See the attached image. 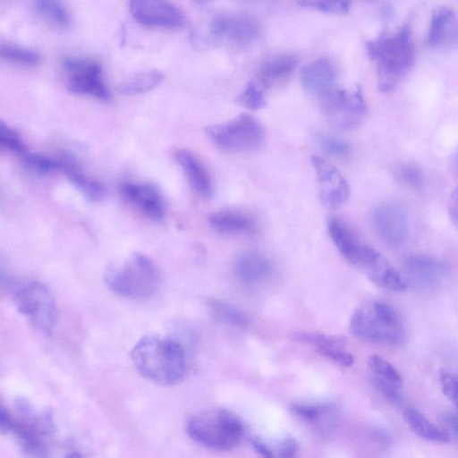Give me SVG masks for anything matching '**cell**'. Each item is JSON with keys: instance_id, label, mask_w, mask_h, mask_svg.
Wrapping results in <instances>:
<instances>
[{"instance_id": "obj_7", "label": "cell", "mask_w": 458, "mask_h": 458, "mask_svg": "<svg viewBox=\"0 0 458 458\" xmlns=\"http://www.w3.org/2000/svg\"><path fill=\"white\" fill-rule=\"evenodd\" d=\"M324 115L334 125L352 128L361 123L367 106L360 87L352 89L334 88L321 97Z\"/></svg>"}, {"instance_id": "obj_45", "label": "cell", "mask_w": 458, "mask_h": 458, "mask_svg": "<svg viewBox=\"0 0 458 458\" xmlns=\"http://www.w3.org/2000/svg\"><path fill=\"white\" fill-rule=\"evenodd\" d=\"M442 423L447 428L454 436L457 434V417L455 413L445 412L441 416Z\"/></svg>"}, {"instance_id": "obj_12", "label": "cell", "mask_w": 458, "mask_h": 458, "mask_svg": "<svg viewBox=\"0 0 458 458\" xmlns=\"http://www.w3.org/2000/svg\"><path fill=\"white\" fill-rule=\"evenodd\" d=\"M133 18L145 26L180 28L185 23L183 13L174 4L160 0H133L130 2Z\"/></svg>"}, {"instance_id": "obj_14", "label": "cell", "mask_w": 458, "mask_h": 458, "mask_svg": "<svg viewBox=\"0 0 458 458\" xmlns=\"http://www.w3.org/2000/svg\"><path fill=\"white\" fill-rule=\"evenodd\" d=\"M123 198L142 215L160 220L165 213V202L160 191L147 182H125L121 186Z\"/></svg>"}, {"instance_id": "obj_16", "label": "cell", "mask_w": 458, "mask_h": 458, "mask_svg": "<svg viewBox=\"0 0 458 458\" xmlns=\"http://www.w3.org/2000/svg\"><path fill=\"white\" fill-rule=\"evenodd\" d=\"M361 268L377 285L394 292L406 290L408 284L404 277L376 250L370 247Z\"/></svg>"}, {"instance_id": "obj_38", "label": "cell", "mask_w": 458, "mask_h": 458, "mask_svg": "<svg viewBox=\"0 0 458 458\" xmlns=\"http://www.w3.org/2000/svg\"><path fill=\"white\" fill-rule=\"evenodd\" d=\"M298 4L306 8L315 9L320 12L335 14L346 13L350 9L349 2L343 1H299Z\"/></svg>"}, {"instance_id": "obj_34", "label": "cell", "mask_w": 458, "mask_h": 458, "mask_svg": "<svg viewBox=\"0 0 458 458\" xmlns=\"http://www.w3.org/2000/svg\"><path fill=\"white\" fill-rule=\"evenodd\" d=\"M23 163L31 171L39 174H49L61 168V161L38 154L26 152L22 155Z\"/></svg>"}, {"instance_id": "obj_11", "label": "cell", "mask_w": 458, "mask_h": 458, "mask_svg": "<svg viewBox=\"0 0 458 458\" xmlns=\"http://www.w3.org/2000/svg\"><path fill=\"white\" fill-rule=\"evenodd\" d=\"M371 219L377 235L387 245L397 247L407 238L408 216L398 204L384 203L377 206L372 211Z\"/></svg>"}, {"instance_id": "obj_42", "label": "cell", "mask_w": 458, "mask_h": 458, "mask_svg": "<svg viewBox=\"0 0 458 458\" xmlns=\"http://www.w3.org/2000/svg\"><path fill=\"white\" fill-rule=\"evenodd\" d=\"M291 409L297 416L307 420H314L319 415L318 408L312 405L294 403Z\"/></svg>"}, {"instance_id": "obj_35", "label": "cell", "mask_w": 458, "mask_h": 458, "mask_svg": "<svg viewBox=\"0 0 458 458\" xmlns=\"http://www.w3.org/2000/svg\"><path fill=\"white\" fill-rule=\"evenodd\" d=\"M0 148L21 156L27 152L21 135L3 121H0Z\"/></svg>"}, {"instance_id": "obj_40", "label": "cell", "mask_w": 458, "mask_h": 458, "mask_svg": "<svg viewBox=\"0 0 458 458\" xmlns=\"http://www.w3.org/2000/svg\"><path fill=\"white\" fill-rule=\"evenodd\" d=\"M439 381L444 394L454 403L457 400V380L454 375L446 371L441 370L439 374Z\"/></svg>"}, {"instance_id": "obj_13", "label": "cell", "mask_w": 458, "mask_h": 458, "mask_svg": "<svg viewBox=\"0 0 458 458\" xmlns=\"http://www.w3.org/2000/svg\"><path fill=\"white\" fill-rule=\"evenodd\" d=\"M316 171L317 184L322 202L332 208L343 205L349 198L350 188L336 167L318 156L311 157Z\"/></svg>"}, {"instance_id": "obj_2", "label": "cell", "mask_w": 458, "mask_h": 458, "mask_svg": "<svg viewBox=\"0 0 458 458\" xmlns=\"http://www.w3.org/2000/svg\"><path fill=\"white\" fill-rule=\"evenodd\" d=\"M369 59L375 63L381 91L394 89L411 68L415 49L411 30L403 26L393 33H384L366 43Z\"/></svg>"}, {"instance_id": "obj_29", "label": "cell", "mask_w": 458, "mask_h": 458, "mask_svg": "<svg viewBox=\"0 0 458 458\" xmlns=\"http://www.w3.org/2000/svg\"><path fill=\"white\" fill-rule=\"evenodd\" d=\"M208 306L212 316L223 324L242 329L247 327L249 319L246 315L235 306L219 299L211 298Z\"/></svg>"}, {"instance_id": "obj_20", "label": "cell", "mask_w": 458, "mask_h": 458, "mask_svg": "<svg viewBox=\"0 0 458 458\" xmlns=\"http://www.w3.org/2000/svg\"><path fill=\"white\" fill-rule=\"evenodd\" d=\"M174 156L193 190L201 197H210L213 193V183L203 162L193 152L185 148L178 149Z\"/></svg>"}, {"instance_id": "obj_33", "label": "cell", "mask_w": 458, "mask_h": 458, "mask_svg": "<svg viewBox=\"0 0 458 458\" xmlns=\"http://www.w3.org/2000/svg\"><path fill=\"white\" fill-rule=\"evenodd\" d=\"M0 59L19 64H37L40 56L35 51L15 45H0Z\"/></svg>"}, {"instance_id": "obj_41", "label": "cell", "mask_w": 458, "mask_h": 458, "mask_svg": "<svg viewBox=\"0 0 458 458\" xmlns=\"http://www.w3.org/2000/svg\"><path fill=\"white\" fill-rule=\"evenodd\" d=\"M372 382L374 386L388 399L399 402L400 400V394L399 389L394 386L393 385L383 381L381 379H378L377 377H372Z\"/></svg>"}, {"instance_id": "obj_25", "label": "cell", "mask_w": 458, "mask_h": 458, "mask_svg": "<svg viewBox=\"0 0 458 458\" xmlns=\"http://www.w3.org/2000/svg\"><path fill=\"white\" fill-rule=\"evenodd\" d=\"M208 220L214 229L223 233H248L255 226L251 218L235 211L216 212L209 216Z\"/></svg>"}, {"instance_id": "obj_44", "label": "cell", "mask_w": 458, "mask_h": 458, "mask_svg": "<svg viewBox=\"0 0 458 458\" xmlns=\"http://www.w3.org/2000/svg\"><path fill=\"white\" fill-rule=\"evenodd\" d=\"M14 419L9 411L0 403V434H8L11 432Z\"/></svg>"}, {"instance_id": "obj_8", "label": "cell", "mask_w": 458, "mask_h": 458, "mask_svg": "<svg viewBox=\"0 0 458 458\" xmlns=\"http://www.w3.org/2000/svg\"><path fill=\"white\" fill-rule=\"evenodd\" d=\"M260 34L259 21L247 13H220L210 21L204 43L226 41L240 47L254 43Z\"/></svg>"}, {"instance_id": "obj_31", "label": "cell", "mask_w": 458, "mask_h": 458, "mask_svg": "<svg viewBox=\"0 0 458 458\" xmlns=\"http://www.w3.org/2000/svg\"><path fill=\"white\" fill-rule=\"evenodd\" d=\"M266 88L256 79L250 80L239 96L240 103L250 110H259L267 104Z\"/></svg>"}, {"instance_id": "obj_26", "label": "cell", "mask_w": 458, "mask_h": 458, "mask_svg": "<svg viewBox=\"0 0 458 458\" xmlns=\"http://www.w3.org/2000/svg\"><path fill=\"white\" fill-rule=\"evenodd\" d=\"M164 80V74L158 70L150 69L131 74L118 86V90L127 96L146 93L157 88Z\"/></svg>"}, {"instance_id": "obj_21", "label": "cell", "mask_w": 458, "mask_h": 458, "mask_svg": "<svg viewBox=\"0 0 458 458\" xmlns=\"http://www.w3.org/2000/svg\"><path fill=\"white\" fill-rule=\"evenodd\" d=\"M327 230L339 252L358 267L367 245L360 242L356 235L338 218L332 217L328 220Z\"/></svg>"}, {"instance_id": "obj_18", "label": "cell", "mask_w": 458, "mask_h": 458, "mask_svg": "<svg viewBox=\"0 0 458 458\" xmlns=\"http://www.w3.org/2000/svg\"><path fill=\"white\" fill-rule=\"evenodd\" d=\"M336 79L335 65L327 58L307 64L301 72L302 88L310 94L323 97L332 89Z\"/></svg>"}, {"instance_id": "obj_1", "label": "cell", "mask_w": 458, "mask_h": 458, "mask_svg": "<svg viewBox=\"0 0 458 458\" xmlns=\"http://www.w3.org/2000/svg\"><path fill=\"white\" fill-rule=\"evenodd\" d=\"M131 356L139 373L158 385L174 386L185 377V353L174 339L145 335L133 346Z\"/></svg>"}, {"instance_id": "obj_37", "label": "cell", "mask_w": 458, "mask_h": 458, "mask_svg": "<svg viewBox=\"0 0 458 458\" xmlns=\"http://www.w3.org/2000/svg\"><path fill=\"white\" fill-rule=\"evenodd\" d=\"M317 140L326 152L334 156H345L351 150L349 142L334 135L319 134Z\"/></svg>"}, {"instance_id": "obj_10", "label": "cell", "mask_w": 458, "mask_h": 458, "mask_svg": "<svg viewBox=\"0 0 458 458\" xmlns=\"http://www.w3.org/2000/svg\"><path fill=\"white\" fill-rule=\"evenodd\" d=\"M64 67L69 74L67 84L71 92L100 100L110 98L98 63L87 58L69 57L64 60Z\"/></svg>"}, {"instance_id": "obj_43", "label": "cell", "mask_w": 458, "mask_h": 458, "mask_svg": "<svg viewBox=\"0 0 458 458\" xmlns=\"http://www.w3.org/2000/svg\"><path fill=\"white\" fill-rule=\"evenodd\" d=\"M298 452V444L293 438L284 439L278 451V458H294Z\"/></svg>"}, {"instance_id": "obj_46", "label": "cell", "mask_w": 458, "mask_h": 458, "mask_svg": "<svg viewBox=\"0 0 458 458\" xmlns=\"http://www.w3.org/2000/svg\"><path fill=\"white\" fill-rule=\"evenodd\" d=\"M448 211L453 223L457 225V191L454 190L448 201Z\"/></svg>"}, {"instance_id": "obj_5", "label": "cell", "mask_w": 458, "mask_h": 458, "mask_svg": "<svg viewBox=\"0 0 458 458\" xmlns=\"http://www.w3.org/2000/svg\"><path fill=\"white\" fill-rule=\"evenodd\" d=\"M188 435L197 443L214 450H231L242 440L244 428L240 419L225 409H214L191 418Z\"/></svg>"}, {"instance_id": "obj_27", "label": "cell", "mask_w": 458, "mask_h": 458, "mask_svg": "<svg viewBox=\"0 0 458 458\" xmlns=\"http://www.w3.org/2000/svg\"><path fill=\"white\" fill-rule=\"evenodd\" d=\"M403 418L421 437L434 442L447 443L450 441V435L446 431L436 427L416 409H406L403 411Z\"/></svg>"}, {"instance_id": "obj_3", "label": "cell", "mask_w": 458, "mask_h": 458, "mask_svg": "<svg viewBox=\"0 0 458 458\" xmlns=\"http://www.w3.org/2000/svg\"><path fill=\"white\" fill-rule=\"evenodd\" d=\"M350 331L356 338L373 343L400 344L406 338L399 314L389 304L377 301L366 302L355 310Z\"/></svg>"}, {"instance_id": "obj_19", "label": "cell", "mask_w": 458, "mask_h": 458, "mask_svg": "<svg viewBox=\"0 0 458 458\" xmlns=\"http://www.w3.org/2000/svg\"><path fill=\"white\" fill-rule=\"evenodd\" d=\"M457 39V17L454 10L447 5L436 7L431 15L428 42L431 47L450 46Z\"/></svg>"}, {"instance_id": "obj_36", "label": "cell", "mask_w": 458, "mask_h": 458, "mask_svg": "<svg viewBox=\"0 0 458 458\" xmlns=\"http://www.w3.org/2000/svg\"><path fill=\"white\" fill-rule=\"evenodd\" d=\"M397 176L405 185L420 190L424 184V174L420 167L412 164L402 165L397 169Z\"/></svg>"}, {"instance_id": "obj_47", "label": "cell", "mask_w": 458, "mask_h": 458, "mask_svg": "<svg viewBox=\"0 0 458 458\" xmlns=\"http://www.w3.org/2000/svg\"><path fill=\"white\" fill-rule=\"evenodd\" d=\"M253 447L263 458H275L272 450L261 441H253Z\"/></svg>"}, {"instance_id": "obj_30", "label": "cell", "mask_w": 458, "mask_h": 458, "mask_svg": "<svg viewBox=\"0 0 458 458\" xmlns=\"http://www.w3.org/2000/svg\"><path fill=\"white\" fill-rule=\"evenodd\" d=\"M369 367L372 372V377L386 381L398 389L402 387L403 379L401 375L396 369L384 358L378 355H371L369 358Z\"/></svg>"}, {"instance_id": "obj_28", "label": "cell", "mask_w": 458, "mask_h": 458, "mask_svg": "<svg viewBox=\"0 0 458 458\" xmlns=\"http://www.w3.org/2000/svg\"><path fill=\"white\" fill-rule=\"evenodd\" d=\"M38 16L50 27L64 30L69 27L71 17L67 9L59 2L40 0L35 2Z\"/></svg>"}, {"instance_id": "obj_48", "label": "cell", "mask_w": 458, "mask_h": 458, "mask_svg": "<svg viewBox=\"0 0 458 458\" xmlns=\"http://www.w3.org/2000/svg\"><path fill=\"white\" fill-rule=\"evenodd\" d=\"M66 458H82V456L78 453H70L66 455Z\"/></svg>"}, {"instance_id": "obj_32", "label": "cell", "mask_w": 458, "mask_h": 458, "mask_svg": "<svg viewBox=\"0 0 458 458\" xmlns=\"http://www.w3.org/2000/svg\"><path fill=\"white\" fill-rule=\"evenodd\" d=\"M293 339L298 342L310 344L316 348L323 346L342 347L346 344V338L343 335H326L318 332L301 331L293 334Z\"/></svg>"}, {"instance_id": "obj_23", "label": "cell", "mask_w": 458, "mask_h": 458, "mask_svg": "<svg viewBox=\"0 0 458 458\" xmlns=\"http://www.w3.org/2000/svg\"><path fill=\"white\" fill-rule=\"evenodd\" d=\"M29 458H49L48 450L32 426L14 420L11 432Z\"/></svg>"}, {"instance_id": "obj_22", "label": "cell", "mask_w": 458, "mask_h": 458, "mask_svg": "<svg viewBox=\"0 0 458 458\" xmlns=\"http://www.w3.org/2000/svg\"><path fill=\"white\" fill-rule=\"evenodd\" d=\"M297 63V57L291 54L273 55L262 63L256 79L267 89L271 84L289 77Z\"/></svg>"}, {"instance_id": "obj_9", "label": "cell", "mask_w": 458, "mask_h": 458, "mask_svg": "<svg viewBox=\"0 0 458 458\" xmlns=\"http://www.w3.org/2000/svg\"><path fill=\"white\" fill-rule=\"evenodd\" d=\"M18 310L27 315L40 330L49 331L55 322L56 308L48 289L39 282H30L15 295Z\"/></svg>"}, {"instance_id": "obj_39", "label": "cell", "mask_w": 458, "mask_h": 458, "mask_svg": "<svg viewBox=\"0 0 458 458\" xmlns=\"http://www.w3.org/2000/svg\"><path fill=\"white\" fill-rule=\"evenodd\" d=\"M316 350L319 354L345 367L352 366L354 362L353 356L342 347L323 346L318 347Z\"/></svg>"}, {"instance_id": "obj_15", "label": "cell", "mask_w": 458, "mask_h": 458, "mask_svg": "<svg viewBox=\"0 0 458 458\" xmlns=\"http://www.w3.org/2000/svg\"><path fill=\"white\" fill-rule=\"evenodd\" d=\"M406 283L428 289L436 286L444 276V265L437 259L428 255H412L403 262Z\"/></svg>"}, {"instance_id": "obj_6", "label": "cell", "mask_w": 458, "mask_h": 458, "mask_svg": "<svg viewBox=\"0 0 458 458\" xmlns=\"http://www.w3.org/2000/svg\"><path fill=\"white\" fill-rule=\"evenodd\" d=\"M206 132L220 148L236 152L257 149L265 139L262 123L246 113L225 123L209 125L206 128Z\"/></svg>"}, {"instance_id": "obj_4", "label": "cell", "mask_w": 458, "mask_h": 458, "mask_svg": "<svg viewBox=\"0 0 458 458\" xmlns=\"http://www.w3.org/2000/svg\"><path fill=\"white\" fill-rule=\"evenodd\" d=\"M107 287L114 293L131 299L153 296L160 284V274L147 256L134 253L123 263L113 266L105 275Z\"/></svg>"}, {"instance_id": "obj_24", "label": "cell", "mask_w": 458, "mask_h": 458, "mask_svg": "<svg viewBox=\"0 0 458 458\" xmlns=\"http://www.w3.org/2000/svg\"><path fill=\"white\" fill-rule=\"evenodd\" d=\"M60 161L61 169L65 171L71 182L81 191L88 200L97 202L105 198L106 191L102 183L81 172L72 160L61 159Z\"/></svg>"}, {"instance_id": "obj_17", "label": "cell", "mask_w": 458, "mask_h": 458, "mask_svg": "<svg viewBox=\"0 0 458 458\" xmlns=\"http://www.w3.org/2000/svg\"><path fill=\"white\" fill-rule=\"evenodd\" d=\"M274 269L272 260L257 251L242 253L234 264V273L238 280L250 287L267 281L273 275Z\"/></svg>"}]
</instances>
